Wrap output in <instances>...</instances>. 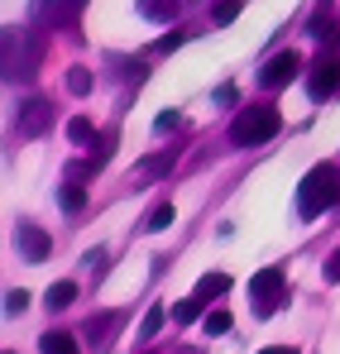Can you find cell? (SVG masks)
<instances>
[{
    "label": "cell",
    "mask_w": 340,
    "mask_h": 354,
    "mask_svg": "<svg viewBox=\"0 0 340 354\" xmlns=\"http://www.w3.org/2000/svg\"><path fill=\"white\" fill-rule=\"evenodd\" d=\"M336 201H340V168H336V163H316V168H307V177L297 182V216L312 221V216L331 211Z\"/></svg>",
    "instance_id": "6da1fadb"
},
{
    "label": "cell",
    "mask_w": 340,
    "mask_h": 354,
    "mask_svg": "<svg viewBox=\"0 0 340 354\" xmlns=\"http://www.w3.org/2000/svg\"><path fill=\"white\" fill-rule=\"evenodd\" d=\"M278 129H283V115H278V106H244L240 115L230 120V144H240V149H254V144H269Z\"/></svg>",
    "instance_id": "7a4b0ae2"
},
{
    "label": "cell",
    "mask_w": 340,
    "mask_h": 354,
    "mask_svg": "<svg viewBox=\"0 0 340 354\" xmlns=\"http://www.w3.org/2000/svg\"><path fill=\"white\" fill-rule=\"evenodd\" d=\"M44 44L34 29H5V82H29L39 72Z\"/></svg>",
    "instance_id": "3957f363"
},
{
    "label": "cell",
    "mask_w": 340,
    "mask_h": 354,
    "mask_svg": "<svg viewBox=\"0 0 340 354\" xmlns=\"http://www.w3.org/2000/svg\"><path fill=\"white\" fill-rule=\"evenodd\" d=\"M283 268L274 263V268H259L254 278H249V301H254V316H274L278 306H283Z\"/></svg>",
    "instance_id": "277c9868"
},
{
    "label": "cell",
    "mask_w": 340,
    "mask_h": 354,
    "mask_svg": "<svg viewBox=\"0 0 340 354\" xmlns=\"http://www.w3.org/2000/svg\"><path fill=\"white\" fill-rule=\"evenodd\" d=\"M48 124H53V106H48L44 96H29V101L15 111V134H19V139H39V134H48Z\"/></svg>",
    "instance_id": "5b68a950"
},
{
    "label": "cell",
    "mask_w": 340,
    "mask_h": 354,
    "mask_svg": "<svg viewBox=\"0 0 340 354\" xmlns=\"http://www.w3.org/2000/svg\"><path fill=\"white\" fill-rule=\"evenodd\" d=\"M297 72H302V53L283 48V53H274V58L259 67V86H264V91H278V86H287Z\"/></svg>",
    "instance_id": "8992f818"
},
{
    "label": "cell",
    "mask_w": 340,
    "mask_h": 354,
    "mask_svg": "<svg viewBox=\"0 0 340 354\" xmlns=\"http://www.w3.org/2000/svg\"><path fill=\"white\" fill-rule=\"evenodd\" d=\"M15 249H19L29 263H44V259L53 254V239H48V230H39L34 221H19V230H15Z\"/></svg>",
    "instance_id": "52a82bcc"
},
{
    "label": "cell",
    "mask_w": 340,
    "mask_h": 354,
    "mask_svg": "<svg viewBox=\"0 0 340 354\" xmlns=\"http://www.w3.org/2000/svg\"><path fill=\"white\" fill-rule=\"evenodd\" d=\"M336 86H340V58H316V62H312V72H307V91H312V101H326Z\"/></svg>",
    "instance_id": "ba28073f"
},
{
    "label": "cell",
    "mask_w": 340,
    "mask_h": 354,
    "mask_svg": "<svg viewBox=\"0 0 340 354\" xmlns=\"http://www.w3.org/2000/svg\"><path fill=\"white\" fill-rule=\"evenodd\" d=\"M115 326H120V311H101V316H91V321H87V330H82V335H87V345H91V350L96 354H106L111 350V330Z\"/></svg>",
    "instance_id": "9c48e42d"
},
{
    "label": "cell",
    "mask_w": 340,
    "mask_h": 354,
    "mask_svg": "<svg viewBox=\"0 0 340 354\" xmlns=\"http://www.w3.org/2000/svg\"><path fill=\"white\" fill-rule=\"evenodd\" d=\"M172 168V153H154V158H144L139 168H134V187H149V182H159V177Z\"/></svg>",
    "instance_id": "30bf717a"
},
{
    "label": "cell",
    "mask_w": 340,
    "mask_h": 354,
    "mask_svg": "<svg viewBox=\"0 0 340 354\" xmlns=\"http://www.w3.org/2000/svg\"><path fill=\"white\" fill-rule=\"evenodd\" d=\"M39 350H44V354H82V350H77V335H67V330H48V335H39Z\"/></svg>",
    "instance_id": "8fae6325"
},
{
    "label": "cell",
    "mask_w": 340,
    "mask_h": 354,
    "mask_svg": "<svg viewBox=\"0 0 340 354\" xmlns=\"http://www.w3.org/2000/svg\"><path fill=\"white\" fill-rule=\"evenodd\" d=\"M44 301H48V311H62V306H72V301H77V283H72V278H62V283H53Z\"/></svg>",
    "instance_id": "7c38bea8"
},
{
    "label": "cell",
    "mask_w": 340,
    "mask_h": 354,
    "mask_svg": "<svg viewBox=\"0 0 340 354\" xmlns=\"http://www.w3.org/2000/svg\"><path fill=\"white\" fill-rule=\"evenodd\" d=\"M172 221H177V211H172V201H159V206H154V211L144 216V230H149V235H159V230H168Z\"/></svg>",
    "instance_id": "4fadbf2b"
},
{
    "label": "cell",
    "mask_w": 340,
    "mask_h": 354,
    "mask_svg": "<svg viewBox=\"0 0 340 354\" xmlns=\"http://www.w3.org/2000/svg\"><path fill=\"white\" fill-rule=\"evenodd\" d=\"M221 292H230V278L226 273H206V278H202V283H197V301H211V297H221Z\"/></svg>",
    "instance_id": "5bb4252c"
},
{
    "label": "cell",
    "mask_w": 340,
    "mask_h": 354,
    "mask_svg": "<svg viewBox=\"0 0 340 354\" xmlns=\"http://www.w3.org/2000/svg\"><path fill=\"white\" fill-rule=\"evenodd\" d=\"M312 34H316V39H326V44H331V39H340L336 15H331V10H316V15H312Z\"/></svg>",
    "instance_id": "9a60e30c"
},
{
    "label": "cell",
    "mask_w": 340,
    "mask_h": 354,
    "mask_svg": "<svg viewBox=\"0 0 340 354\" xmlns=\"http://www.w3.org/2000/svg\"><path fill=\"white\" fill-rule=\"evenodd\" d=\"M57 201H62V211H67V216H77V211H82V206H87V192H82V187H72V182H67V187H62V192H57Z\"/></svg>",
    "instance_id": "2e32d148"
},
{
    "label": "cell",
    "mask_w": 340,
    "mask_h": 354,
    "mask_svg": "<svg viewBox=\"0 0 340 354\" xmlns=\"http://www.w3.org/2000/svg\"><path fill=\"white\" fill-rule=\"evenodd\" d=\"M159 326H163V306L154 301V306L144 311V321H139V340H154V335H159Z\"/></svg>",
    "instance_id": "e0dca14e"
},
{
    "label": "cell",
    "mask_w": 340,
    "mask_h": 354,
    "mask_svg": "<svg viewBox=\"0 0 340 354\" xmlns=\"http://www.w3.org/2000/svg\"><path fill=\"white\" fill-rule=\"evenodd\" d=\"M91 134H96V129H91V120H87V115L67 120V139H72V144H91Z\"/></svg>",
    "instance_id": "ac0fdd59"
},
{
    "label": "cell",
    "mask_w": 340,
    "mask_h": 354,
    "mask_svg": "<svg viewBox=\"0 0 340 354\" xmlns=\"http://www.w3.org/2000/svg\"><path fill=\"white\" fill-rule=\"evenodd\" d=\"M202 306H206V301L187 297V301H177V306H172V321H177V326H187V321H197V316H202Z\"/></svg>",
    "instance_id": "d6986e66"
},
{
    "label": "cell",
    "mask_w": 340,
    "mask_h": 354,
    "mask_svg": "<svg viewBox=\"0 0 340 354\" xmlns=\"http://www.w3.org/2000/svg\"><path fill=\"white\" fill-rule=\"evenodd\" d=\"M96 144H101V149H91V163H96V168H106V163H111V153H115V129H106Z\"/></svg>",
    "instance_id": "ffe728a7"
},
{
    "label": "cell",
    "mask_w": 340,
    "mask_h": 354,
    "mask_svg": "<svg viewBox=\"0 0 340 354\" xmlns=\"http://www.w3.org/2000/svg\"><path fill=\"white\" fill-rule=\"evenodd\" d=\"M67 91H72V96H87V91H91V72H87V67H72V72H67Z\"/></svg>",
    "instance_id": "44dd1931"
},
{
    "label": "cell",
    "mask_w": 340,
    "mask_h": 354,
    "mask_svg": "<svg viewBox=\"0 0 340 354\" xmlns=\"http://www.w3.org/2000/svg\"><path fill=\"white\" fill-rule=\"evenodd\" d=\"M24 306H29V292H24V288H10V292H5V311H10V316H24Z\"/></svg>",
    "instance_id": "7402d4cb"
},
{
    "label": "cell",
    "mask_w": 340,
    "mask_h": 354,
    "mask_svg": "<svg viewBox=\"0 0 340 354\" xmlns=\"http://www.w3.org/2000/svg\"><path fill=\"white\" fill-rule=\"evenodd\" d=\"M139 10H144L149 19H177V5H163V0H159V5L149 0V5H139Z\"/></svg>",
    "instance_id": "603a6c76"
},
{
    "label": "cell",
    "mask_w": 340,
    "mask_h": 354,
    "mask_svg": "<svg viewBox=\"0 0 340 354\" xmlns=\"http://www.w3.org/2000/svg\"><path fill=\"white\" fill-rule=\"evenodd\" d=\"M230 330V311H211L206 316V335H226Z\"/></svg>",
    "instance_id": "cb8c5ba5"
},
{
    "label": "cell",
    "mask_w": 340,
    "mask_h": 354,
    "mask_svg": "<svg viewBox=\"0 0 340 354\" xmlns=\"http://www.w3.org/2000/svg\"><path fill=\"white\" fill-rule=\"evenodd\" d=\"M235 15H240V0H226V5H216V10H211V19H216V24H230Z\"/></svg>",
    "instance_id": "d4e9b609"
},
{
    "label": "cell",
    "mask_w": 340,
    "mask_h": 354,
    "mask_svg": "<svg viewBox=\"0 0 340 354\" xmlns=\"http://www.w3.org/2000/svg\"><path fill=\"white\" fill-rule=\"evenodd\" d=\"M177 124H182V115H177V111H163V115L154 120V129H159V134H168V129H177Z\"/></svg>",
    "instance_id": "484cf974"
},
{
    "label": "cell",
    "mask_w": 340,
    "mask_h": 354,
    "mask_svg": "<svg viewBox=\"0 0 340 354\" xmlns=\"http://www.w3.org/2000/svg\"><path fill=\"white\" fill-rule=\"evenodd\" d=\"M177 44H182V34H163V39H159V44H154V53H172V48H177Z\"/></svg>",
    "instance_id": "4316f807"
},
{
    "label": "cell",
    "mask_w": 340,
    "mask_h": 354,
    "mask_svg": "<svg viewBox=\"0 0 340 354\" xmlns=\"http://www.w3.org/2000/svg\"><path fill=\"white\" fill-rule=\"evenodd\" d=\"M211 101H216V106H235V101H240V91H235V86H221Z\"/></svg>",
    "instance_id": "83f0119b"
},
{
    "label": "cell",
    "mask_w": 340,
    "mask_h": 354,
    "mask_svg": "<svg viewBox=\"0 0 340 354\" xmlns=\"http://www.w3.org/2000/svg\"><path fill=\"white\" fill-rule=\"evenodd\" d=\"M326 283H340V249L326 259Z\"/></svg>",
    "instance_id": "f1b7e54d"
},
{
    "label": "cell",
    "mask_w": 340,
    "mask_h": 354,
    "mask_svg": "<svg viewBox=\"0 0 340 354\" xmlns=\"http://www.w3.org/2000/svg\"><path fill=\"white\" fill-rule=\"evenodd\" d=\"M87 268H91V273H101V268H106V254H101V249H91V254H87Z\"/></svg>",
    "instance_id": "f546056e"
},
{
    "label": "cell",
    "mask_w": 340,
    "mask_h": 354,
    "mask_svg": "<svg viewBox=\"0 0 340 354\" xmlns=\"http://www.w3.org/2000/svg\"><path fill=\"white\" fill-rule=\"evenodd\" d=\"M259 354H297L292 345H269V350H259Z\"/></svg>",
    "instance_id": "4dcf8cb0"
},
{
    "label": "cell",
    "mask_w": 340,
    "mask_h": 354,
    "mask_svg": "<svg viewBox=\"0 0 340 354\" xmlns=\"http://www.w3.org/2000/svg\"><path fill=\"white\" fill-rule=\"evenodd\" d=\"M5 354H15V350H5Z\"/></svg>",
    "instance_id": "1f68e13d"
}]
</instances>
